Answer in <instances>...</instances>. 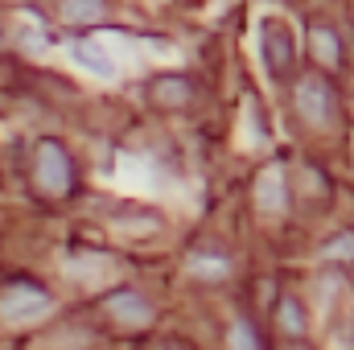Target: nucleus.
I'll return each instance as SVG.
<instances>
[{
	"instance_id": "obj_4",
	"label": "nucleus",
	"mask_w": 354,
	"mask_h": 350,
	"mask_svg": "<svg viewBox=\"0 0 354 350\" xmlns=\"http://www.w3.org/2000/svg\"><path fill=\"white\" fill-rule=\"evenodd\" d=\"M54 297L37 284V280H12L4 293H0V317L4 322H21V317H33L41 309H50Z\"/></svg>"
},
{
	"instance_id": "obj_6",
	"label": "nucleus",
	"mask_w": 354,
	"mask_h": 350,
	"mask_svg": "<svg viewBox=\"0 0 354 350\" xmlns=\"http://www.w3.org/2000/svg\"><path fill=\"white\" fill-rule=\"evenodd\" d=\"M71 58H75L83 71H91L95 79H115V58H111L95 37H79V42H71Z\"/></svg>"
},
{
	"instance_id": "obj_2",
	"label": "nucleus",
	"mask_w": 354,
	"mask_h": 350,
	"mask_svg": "<svg viewBox=\"0 0 354 350\" xmlns=\"http://www.w3.org/2000/svg\"><path fill=\"white\" fill-rule=\"evenodd\" d=\"M260 58H264L272 79H288L297 66V37L280 17H264L260 21Z\"/></svg>"
},
{
	"instance_id": "obj_13",
	"label": "nucleus",
	"mask_w": 354,
	"mask_h": 350,
	"mask_svg": "<svg viewBox=\"0 0 354 350\" xmlns=\"http://www.w3.org/2000/svg\"><path fill=\"white\" fill-rule=\"evenodd\" d=\"M227 347L231 350H260V334H256V326L239 317V322L231 326V334H227Z\"/></svg>"
},
{
	"instance_id": "obj_11",
	"label": "nucleus",
	"mask_w": 354,
	"mask_h": 350,
	"mask_svg": "<svg viewBox=\"0 0 354 350\" xmlns=\"http://www.w3.org/2000/svg\"><path fill=\"white\" fill-rule=\"evenodd\" d=\"M276 317H280V326L288 330V334H305V309H301V301L297 297H284L280 301V309H276Z\"/></svg>"
},
{
	"instance_id": "obj_9",
	"label": "nucleus",
	"mask_w": 354,
	"mask_h": 350,
	"mask_svg": "<svg viewBox=\"0 0 354 350\" xmlns=\"http://www.w3.org/2000/svg\"><path fill=\"white\" fill-rule=\"evenodd\" d=\"M309 37H313V54H317L322 66H338L342 62V46H338V33L330 25H317Z\"/></svg>"
},
{
	"instance_id": "obj_7",
	"label": "nucleus",
	"mask_w": 354,
	"mask_h": 350,
	"mask_svg": "<svg viewBox=\"0 0 354 350\" xmlns=\"http://www.w3.org/2000/svg\"><path fill=\"white\" fill-rule=\"evenodd\" d=\"M54 12L62 25H95V21H107L111 4L107 0H54Z\"/></svg>"
},
{
	"instance_id": "obj_10",
	"label": "nucleus",
	"mask_w": 354,
	"mask_h": 350,
	"mask_svg": "<svg viewBox=\"0 0 354 350\" xmlns=\"http://www.w3.org/2000/svg\"><path fill=\"white\" fill-rule=\"evenodd\" d=\"M256 198H260V210H284V177H280V169H268L260 177Z\"/></svg>"
},
{
	"instance_id": "obj_8",
	"label": "nucleus",
	"mask_w": 354,
	"mask_h": 350,
	"mask_svg": "<svg viewBox=\"0 0 354 350\" xmlns=\"http://www.w3.org/2000/svg\"><path fill=\"white\" fill-rule=\"evenodd\" d=\"M149 95H153V103H157V107L177 111V107H185V103L194 99V83H189L185 75H161V79H153Z\"/></svg>"
},
{
	"instance_id": "obj_3",
	"label": "nucleus",
	"mask_w": 354,
	"mask_h": 350,
	"mask_svg": "<svg viewBox=\"0 0 354 350\" xmlns=\"http://www.w3.org/2000/svg\"><path fill=\"white\" fill-rule=\"evenodd\" d=\"M297 111L313 128H326L334 120V87L326 83V75H301L297 79Z\"/></svg>"
},
{
	"instance_id": "obj_12",
	"label": "nucleus",
	"mask_w": 354,
	"mask_h": 350,
	"mask_svg": "<svg viewBox=\"0 0 354 350\" xmlns=\"http://www.w3.org/2000/svg\"><path fill=\"white\" fill-rule=\"evenodd\" d=\"M189 272H194V276H227V272H231V260H227V256H206V252H198V256H189Z\"/></svg>"
},
{
	"instance_id": "obj_1",
	"label": "nucleus",
	"mask_w": 354,
	"mask_h": 350,
	"mask_svg": "<svg viewBox=\"0 0 354 350\" xmlns=\"http://www.w3.org/2000/svg\"><path fill=\"white\" fill-rule=\"evenodd\" d=\"M29 177H33V185L46 198H62V194L75 190V157L66 153L62 140L41 136L37 149H33V169H29Z\"/></svg>"
},
{
	"instance_id": "obj_5",
	"label": "nucleus",
	"mask_w": 354,
	"mask_h": 350,
	"mask_svg": "<svg viewBox=\"0 0 354 350\" xmlns=\"http://www.w3.org/2000/svg\"><path fill=\"white\" fill-rule=\"evenodd\" d=\"M103 309L124 326H149L153 322V301L145 293H136V288H120V293L103 297Z\"/></svg>"
}]
</instances>
